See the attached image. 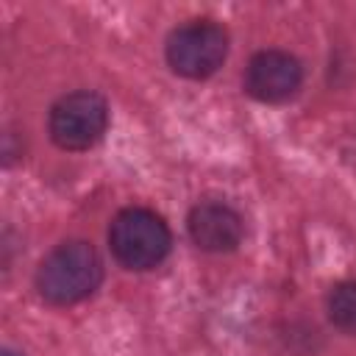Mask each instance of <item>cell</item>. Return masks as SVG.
Here are the masks:
<instances>
[{"instance_id": "1", "label": "cell", "mask_w": 356, "mask_h": 356, "mask_svg": "<svg viewBox=\"0 0 356 356\" xmlns=\"http://www.w3.org/2000/svg\"><path fill=\"white\" fill-rule=\"evenodd\" d=\"M103 281V261L89 242L72 239L53 248L39 270L36 289L53 306H70L89 298Z\"/></svg>"}, {"instance_id": "2", "label": "cell", "mask_w": 356, "mask_h": 356, "mask_svg": "<svg viewBox=\"0 0 356 356\" xmlns=\"http://www.w3.org/2000/svg\"><path fill=\"white\" fill-rule=\"evenodd\" d=\"M172 236L167 222L142 206L122 209L108 225V248L128 270H153L170 253Z\"/></svg>"}, {"instance_id": "3", "label": "cell", "mask_w": 356, "mask_h": 356, "mask_svg": "<svg viewBox=\"0 0 356 356\" xmlns=\"http://www.w3.org/2000/svg\"><path fill=\"white\" fill-rule=\"evenodd\" d=\"M228 56V33L211 19H192L167 36V64L184 78L214 75Z\"/></svg>"}, {"instance_id": "4", "label": "cell", "mask_w": 356, "mask_h": 356, "mask_svg": "<svg viewBox=\"0 0 356 356\" xmlns=\"http://www.w3.org/2000/svg\"><path fill=\"white\" fill-rule=\"evenodd\" d=\"M108 125V106L97 92H70L50 108V136L64 150L92 147Z\"/></svg>"}, {"instance_id": "5", "label": "cell", "mask_w": 356, "mask_h": 356, "mask_svg": "<svg viewBox=\"0 0 356 356\" xmlns=\"http://www.w3.org/2000/svg\"><path fill=\"white\" fill-rule=\"evenodd\" d=\"M303 83V67L292 53L261 50L245 67V89L261 103H284Z\"/></svg>"}, {"instance_id": "6", "label": "cell", "mask_w": 356, "mask_h": 356, "mask_svg": "<svg viewBox=\"0 0 356 356\" xmlns=\"http://www.w3.org/2000/svg\"><path fill=\"white\" fill-rule=\"evenodd\" d=\"M189 236L200 250L225 253L234 250L245 236V222L236 209L222 200H203L189 211Z\"/></svg>"}, {"instance_id": "7", "label": "cell", "mask_w": 356, "mask_h": 356, "mask_svg": "<svg viewBox=\"0 0 356 356\" xmlns=\"http://www.w3.org/2000/svg\"><path fill=\"white\" fill-rule=\"evenodd\" d=\"M328 317L339 331L356 337V281H342L328 292Z\"/></svg>"}, {"instance_id": "8", "label": "cell", "mask_w": 356, "mask_h": 356, "mask_svg": "<svg viewBox=\"0 0 356 356\" xmlns=\"http://www.w3.org/2000/svg\"><path fill=\"white\" fill-rule=\"evenodd\" d=\"M3 356H19V353H14V350H3Z\"/></svg>"}]
</instances>
